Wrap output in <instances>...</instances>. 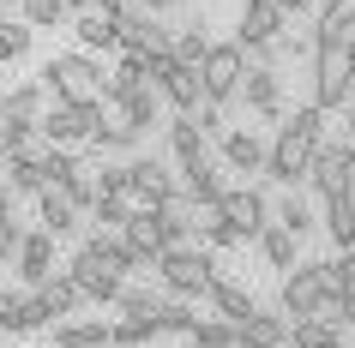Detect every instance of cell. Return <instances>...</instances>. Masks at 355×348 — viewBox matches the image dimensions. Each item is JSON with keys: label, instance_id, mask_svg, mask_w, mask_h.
Listing matches in <instances>:
<instances>
[{"label": "cell", "instance_id": "1", "mask_svg": "<svg viewBox=\"0 0 355 348\" xmlns=\"http://www.w3.org/2000/svg\"><path fill=\"white\" fill-rule=\"evenodd\" d=\"M42 84H49V102H103V66L91 60V48L55 55L42 66Z\"/></svg>", "mask_w": 355, "mask_h": 348}, {"label": "cell", "instance_id": "2", "mask_svg": "<svg viewBox=\"0 0 355 348\" xmlns=\"http://www.w3.org/2000/svg\"><path fill=\"white\" fill-rule=\"evenodd\" d=\"M349 96H355V48L313 42V102L319 109H343Z\"/></svg>", "mask_w": 355, "mask_h": 348}, {"label": "cell", "instance_id": "3", "mask_svg": "<svg viewBox=\"0 0 355 348\" xmlns=\"http://www.w3.org/2000/svg\"><path fill=\"white\" fill-rule=\"evenodd\" d=\"M157 276H163V289H168V294H181V300H199V294H211L217 258L199 253V246H168V253L157 258Z\"/></svg>", "mask_w": 355, "mask_h": 348}, {"label": "cell", "instance_id": "4", "mask_svg": "<svg viewBox=\"0 0 355 348\" xmlns=\"http://www.w3.org/2000/svg\"><path fill=\"white\" fill-rule=\"evenodd\" d=\"M241 78H247V55H241V42H211L205 60H199V84H205L211 102H241Z\"/></svg>", "mask_w": 355, "mask_h": 348}, {"label": "cell", "instance_id": "5", "mask_svg": "<svg viewBox=\"0 0 355 348\" xmlns=\"http://www.w3.org/2000/svg\"><path fill=\"white\" fill-rule=\"evenodd\" d=\"M307 181H313L319 199H331V192H355V138H319Z\"/></svg>", "mask_w": 355, "mask_h": 348}, {"label": "cell", "instance_id": "6", "mask_svg": "<svg viewBox=\"0 0 355 348\" xmlns=\"http://www.w3.org/2000/svg\"><path fill=\"white\" fill-rule=\"evenodd\" d=\"M150 84L163 91V102H168L175 114H193L199 102H205L199 66H187V60H175V55H150Z\"/></svg>", "mask_w": 355, "mask_h": 348}, {"label": "cell", "instance_id": "7", "mask_svg": "<svg viewBox=\"0 0 355 348\" xmlns=\"http://www.w3.org/2000/svg\"><path fill=\"white\" fill-rule=\"evenodd\" d=\"M277 306L289 318H313V312H331V294H325V271L319 264H295V271H283V294Z\"/></svg>", "mask_w": 355, "mask_h": 348}, {"label": "cell", "instance_id": "8", "mask_svg": "<svg viewBox=\"0 0 355 348\" xmlns=\"http://www.w3.org/2000/svg\"><path fill=\"white\" fill-rule=\"evenodd\" d=\"M307 168H313V138H301L295 127H277L271 156H265V174H271L277 186H301V181H307Z\"/></svg>", "mask_w": 355, "mask_h": 348}, {"label": "cell", "instance_id": "9", "mask_svg": "<svg viewBox=\"0 0 355 348\" xmlns=\"http://www.w3.org/2000/svg\"><path fill=\"white\" fill-rule=\"evenodd\" d=\"M217 210H223V222H229L241 240H259L265 228H271V199H265L259 186H229Z\"/></svg>", "mask_w": 355, "mask_h": 348}, {"label": "cell", "instance_id": "10", "mask_svg": "<svg viewBox=\"0 0 355 348\" xmlns=\"http://www.w3.org/2000/svg\"><path fill=\"white\" fill-rule=\"evenodd\" d=\"M96 120H103V102H49V114H42V132L55 138V145H85L96 132Z\"/></svg>", "mask_w": 355, "mask_h": 348}, {"label": "cell", "instance_id": "11", "mask_svg": "<svg viewBox=\"0 0 355 348\" xmlns=\"http://www.w3.org/2000/svg\"><path fill=\"white\" fill-rule=\"evenodd\" d=\"M168 156H175V168H181V174H199V168H211V138L205 132H199V120H193V114H175V120H168Z\"/></svg>", "mask_w": 355, "mask_h": 348}, {"label": "cell", "instance_id": "12", "mask_svg": "<svg viewBox=\"0 0 355 348\" xmlns=\"http://www.w3.org/2000/svg\"><path fill=\"white\" fill-rule=\"evenodd\" d=\"M289 6L283 0H241V19H235V42H271L289 30Z\"/></svg>", "mask_w": 355, "mask_h": 348}, {"label": "cell", "instance_id": "13", "mask_svg": "<svg viewBox=\"0 0 355 348\" xmlns=\"http://www.w3.org/2000/svg\"><path fill=\"white\" fill-rule=\"evenodd\" d=\"M12 264H19V276L24 282H31V289H37L42 276H55V235H49V228H24V240H19V253H12Z\"/></svg>", "mask_w": 355, "mask_h": 348}, {"label": "cell", "instance_id": "14", "mask_svg": "<svg viewBox=\"0 0 355 348\" xmlns=\"http://www.w3.org/2000/svg\"><path fill=\"white\" fill-rule=\"evenodd\" d=\"M241 102L259 120H283V84H277V66H247L241 78Z\"/></svg>", "mask_w": 355, "mask_h": 348}, {"label": "cell", "instance_id": "15", "mask_svg": "<svg viewBox=\"0 0 355 348\" xmlns=\"http://www.w3.org/2000/svg\"><path fill=\"white\" fill-rule=\"evenodd\" d=\"M55 324V312L42 306V294H0V330H12V336H31V330Z\"/></svg>", "mask_w": 355, "mask_h": 348}, {"label": "cell", "instance_id": "16", "mask_svg": "<svg viewBox=\"0 0 355 348\" xmlns=\"http://www.w3.org/2000/svg\"><path fill=\"white\" fill-rule=\"evenodd\" d=\"M78 217H85V210L73 204V192H67V186H42V192H37V222H42V228H49L55 240L73 235Z\"/></svg>", "mask_w": 355, "mask_h": 348}, {"label": "cell", "instance_id": "17", "mask_svg": "<svg viewBox=\"0 0 355 348\" xmlns=\"http://www.w3.org/2000/svg\"><path fill=\"white\" fill-rule=\"evenodd\" d=\"M265 156H271V145H265L253 127H247V132L229 127V132H223V163H229V174H265Z\"/></svg>", "mask_w": 355, "mask_h": 348}, {"label": "cell", "instance_id": "18", "mask_svg": "<svg viewBox=\"0 0 355 348\" xmlns=\"http://www.w3.org/2000/svg\"><path fill=\"white\" fill-rule=\"evenodd\" d=\"M121 240L132 246V258H139V264H157V258L168 253V235H163V222L150 217V204H139V217L121 228Z\"/></svg>", "mask_w": 355, "mask_h": 348}, {"label": "cell", "instance_id": "19", "mask_svg": "<svg viewBox=\"0 0 355 348\" xmlns=\"http://www.w3.org/2000/svg\"><path fill=\"white\" fill-rule=\"evenodd\" d=\"M150 217L163 222V235H168V246H181V240L199 228V204H193V192H168V199H157L150 204Z\"/></svg>", "mask_w": 355, "mask_h": 348}, {"label": "cell", "instance_id": "20", "mask_svg": "<svg viewBox=\"0 0 355 348\" xmlns=\"http://www.w3.org/2000/svg\"><path fill=\"white\" fill-rule=\"evenodd\" d=\"M289 348H343V318H331V312L289 318Z\"/></svg>", "mask_w": 355, "mask_h": 348}, {"label": "cell", "instance_id": "21", "mask_svg": "<svg viewBox=\"0 0 355 348\" xmlns=\"http://www.w3.org/2000/svg\"><path fill=\"white\" fill-rule=\"evenodd\" d=\"M127 174H132V192H139L145 204H157V199H168V192H175L163 156H127Z\"/></svg>", "mask_w": 355, "mask_h": 348}, {"label": "cell", "instance_id": "22", "mask_svg": "<svg viewBox=\"0 0 355 348\" xmlns=\"http://www.w3.org/2000/svg\"><path fill=\"white\" fill-rule=\"evenodd\" d=\"M241 348H289V312H253L241 318Z\"/></svg>", "mask_w": 355, "mask_h": 348}, {"label": "cell", "instance_id": "23", "mask_svg": "<svg viewBox=\"0 0 355 348\" xmlns=\"http://www.w3.org/2000/svg\"><path fill=\"white\" fill-rule=\"evenodd\" d=\"M49 114V84H12V91L0 96V120H42Z\"/></svg>", "mask_w": 355, "mask_h": 348}, {"label": "cell", "instance_id": "24", "mask_svg": "<svg viewBox=\"0 0 355 348\" xmlns=\"http://www.w3.org/2000/svg\"><path fill=\"white\" fill-rule=\"evenodd\" d=\"M37 294H42V306L55 312V318H67V312H78V306H85V289L73 282V271L42 276V282H37Z\"/></svg>", "mask_w": 355, "mask_h": 348}, {"label": "cell", "instance_id": "25", "mask_svg": "<svg viewBox=\"0 0 355 348\" xmlns=\"http://www.w3.org/2000/svg\"><path fill=\"white\" fill-rule=\"evenodd\" d=\"M211 300H217V312H223V318H235V324L259 312V300H253V294H247L241 282H235V276H223V271L211 276Z\"/></svg>", "mask_w": 355, "mask_h": 348}, {"label": "cell", "instance_id": "26", "mask_svg": "<svg viewBox=\"0 0 355 348\" xmlns=\"http://www.w3.org/2000/svg\"><path fill=\"white\" fill-rule=\"evenodd\" d=\"M259 253H265V264H271V271H295L301 235H295V228H283V222L271 217V228H265V235H259Z\"/></svg>", "mask_w": 355, "mask_h": 348}, {"label": "cell", "instance_id": "27", "mask_svg": "<svg viewBox=\"0 0 355 348\" xmlns=\"http://www.w3.org/2000/svg\"><path fill=\"white\" fill-rule=\"evenodd\" d=\"M121 114H127V127L139 132V138H145V132L157 127V120H163V91H157V84H139V91H132L127 102H121Z\"/></svg>", "mask_w": 355, "mask_h": 348}, {"label": "cell", "instance_id": "28", "mask_svg": "<svg viewBox=\"0 0 355 348\" xmlns=\"http://www.w3.org/2000/svg\"><path fill=\"white\" fill-rule=\"evenodd\" d=\"M325 235H331V246H355V192H331L325 199Z\"/></svg>", "mask_w": 355, "mask_h": 348}, {"label": "cell", "instance_id": "29", "mask_svg": "<svg viewBox=\"0 0 355 348\" xmlns=\"http://www.w3.org/2000/svg\"><path fill=\"white\" fill-rule=\"evenodd\" d=\"M319 271H325V294L337 306L343 294H355V246H337L331 258H319Z\"/></svg>", "mask_w": 355, "mask_h": 348}, {"label": "cell", "instance_id": "30", "mask_svg": "<svg viewBox=\"0 0 355 348\" xmlns=\"http://www.w3.org/2000/svg\"><path fill=\"white\" fill-rule=\"evenodd\" d=\"M114 342V324L103 318H85V324H55V348H109Z\"/></svg>", "mask_w": 355, "mask_h": 348}, {"label": "cell", "instance_id": "31", "mask_svg": "<svg viewBox=\"0 0 355 348\" xmlns=\"http://www.w3.org/2000/svg\"><path fill=\"white\" fill-rule=\"evenodd\" d=\"M271 217H277L283 228H295V235H313V228H319V222H313V204L301 199L295 186H283V199L271 204Z\"/></svg>", "mask_w": 355, "mask_h": 348}, {"label": "cell", "instance_id": "32", "mask_svg": "<svg viewBox=\"0 0 355 348\" xmlns=\"http://www.w3.org/2000/svg\"><path fill=\"white\" fill-rule=\"evenodd\" d=\"M78 48H114L121 30H114V12H78Z\"/></svg>", "mask_w": 355, "mask_h": 348}, {"label": "cell", "instance_id": "33", "mask_svg": "<svg viewBox=\"0 0 355 348\" xmlns=\"http://www.w3.org/2000/svg\"><path fill=\"white\" fill-rule=\"evenodd\" d=\"M31 42H37V30H31V24H24L19 12H12V19L0 12V60H6V66L31 55Z\"/></svg>", "mask_w": 355, "mask_h": 348}, {"label": "cell", "instance_id": "34", "mask_svg": "<svg viewBox=\"0 0 355 348\" xmlns=\"http://www.w3.org/2000/svg\"><path fill=\"white\" fill-rule=\"evenodd\" d=\"M193 348H241V324L235 318H199L193 324Z\"/></svg>", "mask_w": 355, "mask_h": 348}, {"label": "cell", "instance_id": "35", "mask_svg": "<svg viewBox=\"0 0 355 348\" xmlns=\"http://www.w3.org/2000/svg\"><path fill=\"white\" fill-rule=\"evenodd\" d=\"M229 186H235V181H229V163H223V168L211 163V168H199V174L187 181V192H193V204H223Z\"/></svg>", "mask_w": 355, "mask_h": 348}, {"label": "cell", "instance_id": "36", "mask_svg": "<svg viewBox=\"0 0 355 348\" xmlns=\"http://www.w3.org/2000/svg\"><path fill=\"white\" fill-rule=\"evenodd\" d=\"M19 19L31 24V30H55V24L73 19V6H67V0H19Z\"/></svg>", "mask_w": 355, "mask_h": 348}, {"label": "cell", "instance_id": "37", "mask_svg": "<svg viewBox=\"0 0 355 348\" xmlns=\"http://www.w3.org/2000/svg\"><path fill=\"white\" fill-rule=\"evenodd\" d=\"M67 192H73V204H78V210H91V204L103 199V168H91V163H78L73 174H67Z\"/></svg>", "mask_w": 355, "mask_h": 348}, {"label": "cell", "instance_id": "38", "mask_svg": "<svg viewBox=\"0 0 355 348\" xmlns=\"http://www.w3.org/2000/svg\"><path fill=\"white\" fill-rule=\"evenodd\" d=\"M150 336H163L157 312H145V318H121V324H114V342H121V348H145Z\"/></svg>", "mask_w": 355, "mask_h": 348}, {"label": "cell", "instance_id": "39", "mask_svg": "<svg viewBox=\"0 0 355 348\" xmlns=\"http://www.w3.org/2000/svg\"><path fill=\"white\" fill-rule=\"evenodd\" d=\"M325 114H331V109H319V102H301L295 114H283V127H295L301 138H313V145H319V138H325Z\"/></svg>", "mask_w": 355, "mask_h": 348}, {"label": "cell", "instance_id": "40", "mask_svg": "<svg viewBox=\"0 0 355 348\" xmlns=\"http://www.w3.org/2000/svg\"><path fill=\"white\" fill-rule=\"evenodd\" d=\"M157 324H163V330H181V336H193L199 312H193L187 300H181V294H168V300H163V312H157Z\"/></svg>", "mask_w": 355, "mask_h": 348}, {"label": "cell", "instance_id": "41", "mask_svg": "<svg viewBox=\"0 0 355 348\" xmlns=\"http://www.w3.org/2000/svg\"><path fill=\"white\" fill-rule=\"evenodd\" d=\"M205 48H211V37L199 30V24H187V30H175V48H168V55L187 60V66H199V60H205Z\"/></svg>", "mask_w": 355, "mask_h": 348}, {"label": "cell", "instance_id": "42", "mask_svg": "<svg viewBox=\"0 0 355 348\" xmlns=\"http://www.w3.org/2000/svg\"><path fill=\"white\" fill-rule=\"evenodd\" d=\"M121 318H145V312H163V294L157 289H121Z\"/></svg>", "mask_w": 355, "mask_h": 348}, {"label": "cell", "instance_id": "43", "mask_svg": "<svg viewBox=\"0 0 355 348\" xmlns=\"http://www.w3.org/2000/svg\"><path fill=\"white\" fill-rule=\"evenodd\" d=\"M6 186H12V192H24V199H37L42 186H49V174H42V168H31V163H6Z\"/></svg>", "mask_w": 355, "mask_h": 348}, {"label": "cell", "instance_id": "44", "mask_svg": "<svg viewBox=\"0 0 355 348\" xmlns=\"http://www.w3.org/2000/svg\"><path fill=\"white\" fill-rule=\"evenodd\" d=\"M19 240H24V222L12 217V210H0V264L19 253Z\"/></svg>", "mask_w": 355, "mask_h": 348}, {"label": "cell", "instance_id": "45", "mask_svg": "<svg viewBox=\"0 0 355 348\" xmlns=\"http://www.w3.org/2000/svg\"><path fill=\"white\" fill-rule=\"evenodd\" d=\"M331 318H343V324H355V294H343V300H337V306H331Z\"/></svg>", "mask_w": 355, "mask_h": 348}, {"label": "cell", "instance_id": "46", "mask_svg": "<svg viewBox=\"0 0 355 348\" xmlns=\"http://www.w3.org/2000/svg\"><path fill=\"white\" fill-rule=\"evenodd\" d=\"M139 6H145V12H175L181 0H139Z\"/></svg>", "mask_w": 355, "mask_h": 348}, {"label": "cell", "instance_id": "47", "mask_svg": "<svg viewBox=\"0 0 355 348\" xmlns=\"http://www.w3.org/2000/svg\"><path fill=\"white\" fill-rule=\"evenodd\" d=\"M343 132L355 138V102H343Z\"/></svg>", "mask_w": 355, "mask_h": 348}, {"label": "cell", "instance_id": "48", "mask_svg": "<svg viewBox=\"0 0 355 348\" xmlns=\"http://www.w3.org/2000/svg\"><path fill=\"white\" fill-rule=\"evenodd\" d=\"M331 6H343V12H355V0H331Z\"/></svg>", "mask_w": 355, "mask_h": 348}, {"label": "cell", "instance_id": "49", "mask_svg": "<svg viewBox=\"0 0 355 348\" xmlns=\"http://www.w3.org/2000/svg\"><path fill=\"white\" fill-rule=\"evenodd\" d=\"M6 6H12V0H0V12H6Z\"/></svg>", "mask_w": 355, "mask_h": 348}]
</instances>
